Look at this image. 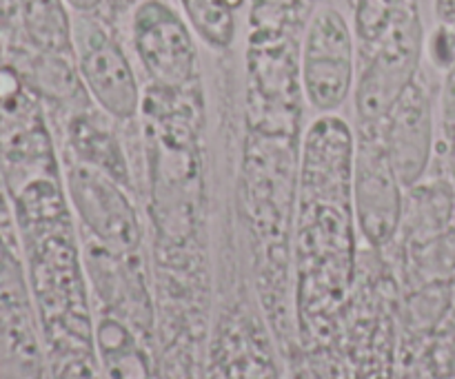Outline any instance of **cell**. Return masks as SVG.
Returning a JSON list of instances; mask_svg holds the SVG:
<instances>
[{
    "label": "cell",
    "mask_w": 455,
    "mask_h": 379,
    "mask_svg": "<svg viewBox=\"0 0 455 379\" xmlns=\"http://www.w3.org/2000/svg\"><path fill=\"white\" fill-rule=\"evenodd\" d=\"M74 58L84 91L102 115L118 122L138 118L142 93L136 69L111 27L98 13H76Z\"/></svg>",
    "instance_id": "3"
},
{
    "label": "cell",
    "mask_w": 455,
    "mask_h": 379,
    "mask_svg": "<svg viewBox=\"0 0 455 379\" xmlns=\"http://www.w3.org/2000/svg\"><path fill=\"white\" fill-rule=\"evenodd\" d=\"M0 38L12 53L74 58V18L65 0H0Z\"/></svg>",
    "instance_id": "8"
},
{
    "label": "cell",
    "mask_w": 455,
    "mask_h": 379,
    "mask_svg": "<svg viewBox=\"0 0 455 379\" xmlns=\"http://www.w3.org/2000/svg\"><path fill=\"white\" fill-rule=\"evenodd\" d=\"M129 40L151 87L182 93L198 80L196 34L169 0H138L129 18Z\"/></svg>",
    "instance_id": "2"
},
{
    "label": "cell",
    "mask_w": 455,
    "mask_h": 379,
    "mask_svg": "<svg viewBox=\"0 0 455 379\" xmlns=\"http://www.w3.org/2000/svg\"><path fill=\"white\" fill-rule=\"evenodd\" d=\"M355 34L345 13L318 7L309 18L300 49V83L305 100L320 115L336 114L355 89Z\"/></svg>",
    "instance_id": "4"
},
{
    "label": "cell",
    "mask_w": 455,
    "mask_h": 379,
    "mask_svg": "<svg viewBox=\"0 0 455 379\" xmlns=\"http://www.w3.org/2000/svg\"><path fill=\"white\" fill-rule=\"evenodd\" d=\"M404 186L391 167L382 140H360L354 155L351 204L355 225L373 247H385L404 222Z\"/></svg>",
    "instance_id": "6"
},
{
    "label": "cell",
    "mask_w": 455,
    "mask_h": 379,
    "mask_svg": "<svg viewBox=\"0 0 455 379\" xmlns=\"http://www.w3.org/2000/svg\"><path fill=\"white\" fill-rule=\"evenodd\" d=\"M425 40L420 3L404 0L382 38L360 53L354 105L364 124H382L395 102L420 75Z\"/></svg>",
    "instance_id": "1"
},
{
    "label": "cell",
    "mask_w": 455,
    "mask_h": 379,
    "mask_svg": "<svg viewBox=\"0 0 455 379\" xmlns=\"http://www.w3.org/2000/svg\"><path fill=\"white\" fill-rule=\"evenodd\" d=\"M435 20L455 29V0H434Z\"/></svg>",
    "instance_id": "14"
},
{
    "label": "cell",
    "mask_w": 455,
    "mask_h": 379,
    "mask_svg": "<svg viewBox=\"0 0 455 379\" xmlns=\"http://www.w3.org/2000/svg\"><path fill=\"white\" fill-rule=\"evenodd\" d=\"M382 146L404 189L420 185L434 158V98L422 74L382 120Z\"/></svg>",
    "instance_id": "7"
},
{
    "label": "cell",
    "mask_w": 455,
    "mask_h": 379,
    "mask_svg": "<svg viewBox=\"0 0 455 379\" xmlns=\"http://www.w3.org/2000/svg\"><path fill=\"white\" fill-rule=\"evenodd\" d=\"M3 62L7 60H4V44H3V38H0V65H3Z\"/></svg>",
    "instance_id": "16"
},
{
    "label": "cell",
    "mask_w": 455,
    "mask_h": 379,
    "mask_svg": "<svg viewBox=\"0 0 455 379\" xmlns=\"http://www.w3.org/2000/svg\"><path fill=\"white\" fill-rule=\"evenodd\" d=\"M354 3V34L358 51H367L389 29L404 0H351Z\"/></svg>",
    "instance_id": "11"
},
{
    "label": "cell",
    "mask_w": 455,
    "mask_h": 379,
    "mask_svg": "<svg viewBox=\"0 0 455 379\" xmlns=\"http://www.w3.org/2000/svg\"><path fill=\"white\" fill-rule=\"evenodd\" d=\"M65 173L71 204L93 238L114 253L133 251L140 244L142 231L136 209L124 193L127 186L74 155L67 160Z\"/></svg>",
    "instance_id": "5"
},
{
    "label": "cell",
    "mask_w": 455,
    "mask_h": 379,
    "mask_svg": "<svg viewBox=\"0 0 455 379\" xmlns=\"http://www.w3.org/2000/svg\"><path fill=\"white\" fill-rule=\"evenodd\" d=\"M425 53L435 69L447 74L455 62V29L449 25L438 22L435 29L427 36Z\"/></svg>",
    "instance_id": "12"
},
{
    "label": "cell",
    "mask_w": 455,
    "mask_h": 379,
    "mask_svg": "<svg viewBox=\"0 0 455 379\" xmlns=\"http://www.w3.org/2000/svg\"><path fill=\"white\" fill-rule=\"evenodd\" d=\"M74 13H100L107 0H65Z\"/></svg>",
    "instance_id": "15"
},
{
    "label": "cell",
    "mask_w": 455,
    "mask_h": 379,
    "mask_svg": "<svg viewBox=\"0 0 455 379\" xmlns=\"http://www.w3.org/2000/svg\"><path fill=\"white\" fill-rule=\"evenodd\" d=\"M93 111L96 109H76L69 115V124H67L69 155L100 169L116 182L132 189V176H129L123 149L114 133L98 122V115Z\"/></svg>",
    "instance_id": "9"
},
{
    "label": "cell",
    "mask_w": 455,
    "mask_h": 379,
    "mask_svg": "<svg viewBox=\"0 0 455 379\" xmlns=\"http://www.w3.org/2000/svg\"><path fill=\"white\" fill-rule=\"evenodd\" d=\"M443 111L447 118H455V62L451 69L447 71V78H444Z\"/></svg>",
    "instance_id": "13"
},
{
    "label": "cell",
    "mask_w": 455,
    "mask_h": 379,
    "mask_svg": "<svg viewBox=\"0 0 455 379\" xmlns=\"http://www.w3.org/2000/svg\"><path fill=\"white\" fill-rule=\"evenodd\" d=\"M243 0H180L196 38L213 51H229L235 40V12Z\"/></svg>",
    "instance_id": "10"
}]
</instances>
